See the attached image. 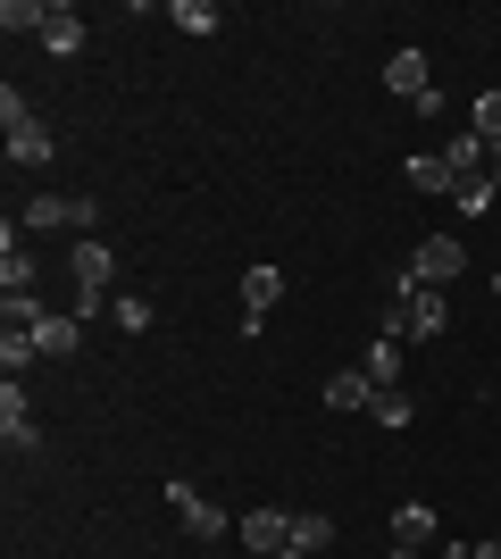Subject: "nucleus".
I'll list each match as a JSON object with an SVG mask.
<instances>
[{"instance_id": "11", "label": "nucleus", "mask_w": 501, "mask_h": 559, "mask_svg": "<svg viewBox=\"0 0 501 559\" xmlns=\"http://www.w3.org/2000/svg\"><path fill=\"white\" fill-rule=\"evenodd\" d=\"M50 17H59V0H0V25H9V34H50Z\"/></svg>"}, {"instance_id": "27", "label": "nucleus", "mask_w": 501, "mask_h": 559, "mask_svg": "<svg viewBox=\"0 0 501 559\" xmlns=\"http://www.w3.org/2000/svg\"><path fill=\"white\" fill-rule=\"evenodd\" d=\"M493 301H501V267H493Z\"/></svg>"}, {"instance_id": "2", "label": "nucleus", "mask_w": 501, "mask_h": 559, "mask_svg": "<svg viewBox=\"0 0 501 559\" xmlns=\"http://www.w3.org/2000/svg\"><path fill=\"white\" fill-rule=\"evenodd\" d=\"M159 492H167V510L184 518V535H201V543H217V535H226V510H217L210 492H192L184 476H176V485H159Z\"/></svg>"}, {"instance_id": "8", "label": "nucleus", "mask_w": 501, "mask_h": 559, "mask_svg": "<svg viewBox=\"0 0 501 559\" xmlns=\"http://www.w3.org/2000/svg\"><path fill=\"white\" fill-rule=\"evenodd\" d=\"M0 435H9V451H34V443H43V426H34V409H25L17 376L0 384Z\"/></svg>"}, {"instance_id": "17", "label": "nucleus", "mask_w": 501, "mask_h": 559, "mask_svg": "<svg viewBox=\"0 0 501 559\" xmlns=\"http://www.w3.org/2000/svg\"><path fill=\"white\" fill-rule=\"evenodd\" d=\"M167 25H176V34H217L226 17H217L210 0H167Z\"/></svg>"}, {"instance_id": "21", "label": "nucleus", "mask_w": 501, "mask_h": 559, "mask_svg": "<svg viewBox=\"0 0 501 559\" xmlns=\"http://www.w3.org/2000/svg\"><path fill=\"white\" fill-rule=\"evenodd\" d=\"M326 543H334V518H318V510H301V518H293V551H326Z\"/></svg>"}, {"instance_id": "28", "label": "nucleus", "mask_w": 501, "mask_h": 559, "mask_svg": "<svg viewBox=\"0 0 501 559\" xmlns=\"http://www.w3.org/2000/svg\"><path fill=\"white\" fill-rule=\"evenodd\" d=\"M393 559H418V551H393Z\"/></svg>"}, {"instance_id": "24", "label": "nucleus", "mask_w": 501, "mask_h": 559, "mask_svg": "<svg viewBox=\"0 0 501 559\" xmlns=\"http://www.w3.org/2000/svg\"><path fill=\"white\" fill-rule=\"evenodd\" d=\"M452 201H460V217H485V210H493V201H501V192H493V185H485V176H477V185H460Z\"/></svg>"}, {"instance_id": "1", "label": "nucleus", "mask_w": 501, "mask_h": 559, "mask_svg": "<svg viewBox=\"0 0 501 559\" xmlns=\"http://www.w3.org/2000/svg\"><path fill=\"white\" fill-rule=\"evenodd\" d=\"M460 267H468V242H460V234H427V242L409 251V267H402V276H409V284H427V293H434V284H452Z\"/></svg>"}, {"instance_id": "25", "label": "nucleus", "mask_w": 501, "mask_h": 559, "mask_svg": "<svg viewBox=\"0 0 501 559\" xmlns=\"http://www.w3.org/2000/svg\"><path fill=\"white\" fill-rule=\"evenodd\" d=\"M118 326H126V334H151V301H134V293H126V301H118Z\"/></svg>"}, {"instance_id": "13", "label": "nucleus", "mask_w": 501, "mask_h": 559, "mask_svg": "<svg viewBox=\"0 0 501 559\" xmlns=\"http://www.w3.org/2000/svg\"><path fill=\"white\" fill-rule=\"evenodd\" d=\"M276 301H285V276H276V267H251V276H242V318H267Z\"/></svg>"}, {"instance_id": "5", "label": "nucleus", "mask_w": 501, "mask_h": 559, "mask_svg": "<svg viewBox=\"0 0 501 559\" xmlns=\"http://www.w3.org/2000/svg\"><path fill=\"white\" fill-rule=\"evenodd\" d=\"M235 535L251 543L260 559H276V551H293V518H285V510H242V518H235Z\"/></svg>"}, {"instance_id": "23", "label": "nucleus", "mask_w": 501, "mask_h": 559, "mask_svg": "<svg viewBox=\"0 0 501 559\" xmlns=\"http://www.w3.org/2000/svg\"><path fill=\"white\" fill-rule=\"evenodd\" d=\"M368 418H377V426H409V393H402V384L377 393V401H368Z\"/></svg>"}, {"instance_id": "10", "label": "nucleus", "mask_w": 501, "mask_h": 559, "mask_svg": "<svg viewBox=\"0 0 501 559\" xmlns=\"http://www.w3.org/2000/svg\"><path fill=\"white\" fill-rule=\"evenodd\" d=\"M402 176H409V192H460V167L443 159V151H427V159H409Z\"/></svg>"}, {"instance_id": "26", "label": "nucleus", "mask_w": 501, "mask_h": 559, "mask_svg": "<svg viewBox=\"0 0 501 559\" xmlns=\"http://www.w3.org/2000/svg\"><path fill=\"white\" fill-rule=\"evenodd\" d=\"M443 559H477V543H452V551H443Z\"/></svg>"}, {"instance_id": "18", "label": "nucleus", "mask_w": 501, "mask_h": 559, "mask_svg": "<svg viewBox=\"0 0 501 559\" xmlns=\"http://www.w3.org/2000/svg\"><path fill=\"white\" fill-rule=\"evenodd\" d=\"M43 50H50V59H75V50H84V17H75V9H59V17H50V34H43Z\"/></svg>"}, {"instance_id": "16", "label": "nucleus", "mask_w": 501, "mask_h": 559, "mask_svg": "<svg viewBox=\"0 0 501 559\" xmlns=\"http://www.w3.org/2000/svg\"><path fill=\"white\" fill-rule=\"evenodd\" d=\"M34 343H43V359H75V343H84V318H43V326H34Z\"/></svg>"}, {"instance_id": "15", "label": "nucleus", "mask_w": 501, "mask_h": 559, "mask_svg": "<svg viewBox=\"0 0 501 559\" xmlns=\"http://www.w3.org/2000/svg\"><path fill=\"white\" fill-rule=\"evenodd\" d=\"M427 543H434V510H418V501L393 510V551H427Z\"/></svg>"}, {"instance_id": "7", "label": "nucleus", "mask_w": 501, "mask_h": 559, "mask_svg": "<svg viewBox=\"0 0 501 559\" xmlns=\"http://www.w3.org/2000/svg\"><path fill=\"white\" fill-rule=\"evenodd\" d=\"M402 301H409V343H434V334L452 326L443 293H427V284H409V276H402Z\"/></svg>"}, {"instance_id": "6", "label": "nucleus", "mask_w": 501, "mask_h": 559, "mask_svg": "<svg viewBox=\"0 0 501 559\" xmlns=\"http://www.w3.org/2000/svg\"><path fill=\"white\" fill-rule=\"evenodd\" d=\"M75 301H100V284L118 276V251H109V242H93V234H84V242H75Z\"/></svg>"}, {"instance_id": "9", "label": "nucleus", "mask_w": 501, "mask_h": 559, "mask_svg": "<svg viewBox=\"0 0 501 559\" xmlns=\"http://www.w3.org/2000/svg\"><path fill=\"white\" fill-rule=\"evenodd\" d=\"M402 368H409V343H368V359H359V376H368V384H377V393H393V384H402Z\"/></svg>"}, {"instance_id": "14", "label": "nucleus", "mask_w": 501, "mask_h": 559, "mask_svg": "<svg viewBox=\"0 0 501 559\" xmlns=\"http://www.w3.org/2000/svg\"><path fill=\"white\" fill-rule=\"evenodd\" d=\"M368 401H377V384H368V376H359V368H343V376H334V384H326V409H343V418H359Z\"/></svg>"}, {"instance_id": "3", "label": "nucleus", "mask_w": 501, "mask_h": 559, "mask_svg": "<svg viewBox=\"0 0 501 559\" xmlns=\"http://www.w3.org/2000/svg\"><path fill=\"white\" fill-rule=\"evenodd\" d=\"M17 226H25V234H59V226H100V210H93V201H59V192H34Z\"/></svg>"}, {"instance_id": "22", "label": "nucleus", "mask_w": 501, "mask_h": 559, "mask_svg": "<svg viewBox=\"0 0 501 559\" xmlns=\"http://www.w3.org/2000/svg\"><path fill=\"white\" fill-rule=\"evenodd\" d=\"M0 126H9V134H25V126H34V100H25L17 84H0Z\"/></svg>"}, {"instance_id": "4", "label": "nucleus", "mask_w": 501, "mask_h": 559, "mask_svg": "<svg viewBox=\"0 0 501 559\" xmlns=\"http://www.w3.org/2000/svg\"><path fill=\"white\" fill-rule=\"evenodd\" d=\"M384 93H402V100H418V109H434V68L418 59V50H393V59H384Z\"/></svg>"}, {"instance_id": "19", "label": "nucleus", "mask_w": 501, "mask_h": 559, "mask_svg": "<svg viewBox=\"0 0 501 559\" xmlns=\"http://www.w3.org/2000/svg\"><path fill=\"white\" fill-rule=\"evenodd\" d=\"M9 159H17V167H50V126H43V117H34L25 134H9Z\"/></svg>"}, {"instance_id": "12", "label": "nucleus", "mask_w": 501, "mask_h": 559, "mask_svg": "<svg viewBox=\"0 0 501 559\" xmlns=\"http://www.w3.org/2000/svg\"><path fill=\"white\" fill-rule=\"evenodd\" d=\"M0 293H34V259L17 251V226H0Z\"/></svg>"}, {"instance_id": "20", "label": "nucleus", "mask_w": 501, "mask_h": 559, "mask_svg": "<svg viewBox=\"0 0 501 559\" xmlns=\"http://www.w3.org/2000/svg\"><path fill=\"white\" fill-rule=\"evenodd\" d=\"M34 359H43V343H34V334H25V326H0V368L17 376V368H34Z\"/></svg>"}]
</instances>
